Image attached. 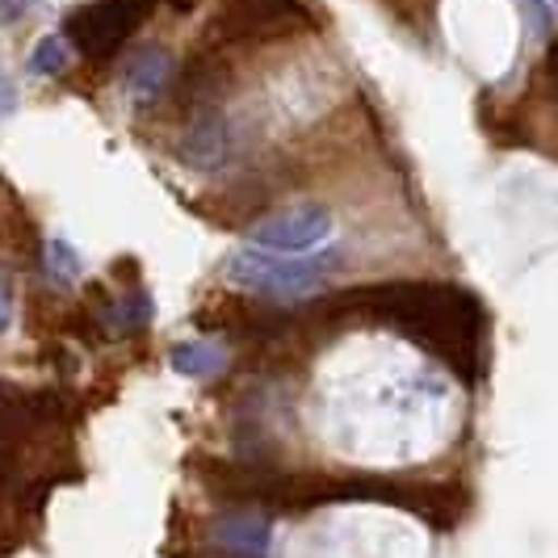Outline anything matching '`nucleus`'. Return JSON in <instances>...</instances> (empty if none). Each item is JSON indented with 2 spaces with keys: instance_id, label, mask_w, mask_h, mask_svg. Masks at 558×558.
Wrapping results in <instances>:
<instances>
[{
  "instance_id": "obj_15",
  "label": "nucleus",
  "mask_w": 558,
  "mask_h": 558,
  "mask_svg": "<svg viewBox=\"0 0 558 558\" xmlns=\"http://www.w3.org/2000/svg\"><path fill=\"white\" fill-rule=\"evenodd\" d=\"M13 324V286H9V274H0V336L9 332Z\"/></svg>"
},
{
  "instance_id": "obj_9",
  "label": "nucleus",
  "mask_w": 558,
  "mask_h": 558,
  "mask_svg": "<svg viewBox=\"0 0 558 558\" xmlns=\"http://www.w3.org/2000/svg\"><path fill=\"white\" fill-rule=\"evenodd\" d=\"M168 72H172V59L160 47H147L140 56L126 63V93L135 106H147L151 97H160V88L168 84Z\"/></svg>"
},
{
  "instance_id": "obj_10",
  "label": "nucleus",
  "mask_w": 558,
  "mask_h": 558,
  "mask_svg": "<svg viewBox=\"0 0 558 558\" xmlns=\"http://www.w3.org/2000/svg\"><path fill=\"white\" fill-rule=\"evenodd\" d=\"M72 43H68V34H47L34 51H29V76H59L68 63H72Z\"/></svg>"
},
{
  "instance_id": "obj_6",
  "label": "nucleus",
  "mask_w": 558,
  "mask_h": 558,
  "mask_svg": "<svg viewBox=\"0 0 558 558\" xmlns=\"http://www.w3.org/2000/svg\"><path fill=\"white\" fill-rule=\"evenodd\" d=\"M219 546L231 558H278V530L256 517H231L219 525Z\"/></svg>"
},
{
  "instance_id": "obj_13",
  "label": "nucleus",
  "mask_w": 558,
  "mask_h": 558,
  "mask_svg": "<svg viewBox=\"0 0 558 558\" xmlns=\"http://www.w3.org/2000/svg\"><path fill=\"white\" fill-rule=\"evenodd\" d=\"M38 0H0V26H17Z\"/></svg>"
},
{
  "instance_id": "obj_4",
  "label": "nucleus",
  "mask_w": 558,
  "mask_h": 558,
  "mask_svg": "<svg viewBox=\"0 0 558 558\" xmlns=\"http://www.w3.org/2000/svg\"><path fill=\"white\" fill-rule=\"evenodd\" d=\"M336 235V219L328 206L319 202H294L278 215L260 219L248 231V244L265 252H290V256H307V252L328 248Z\"/></svg>"
},
{
  "instance_id": "obj_2",
  "label": "nucleus",
  "mask_w": 558,
  "mask_h": 558,
  "mask_svg": "<svg viewBox=\"0 0 558 558\" xmlns=\"http://www.w3.org/2000/svg\"><path fill=\"white\" fill-rule=\"evenodd\" d=\"M340 269V252L319 248L307 256H290V252H265L256 244H240V248L227 256L223 278L235 290H248L260 299H274V303H299L319 294L328 278Z\"/></svg>"
},
{
  "instance_id": "obj_14",
  "label": "nucleus",
  "mask_w": 558,
  "mask_h": 558,
  "mask_svg": "<svg viewBox=\"0 0 558 558\" xmlns=\"http://www.w3.org/2000/svg\"><path fill=\"white\" fill-rule=\"evenodd\" d=\"M17 113V84L9 81V72H0V122H9Z\"/></svg>"
},
{
  "instance_id": "obj_5",
  "label": "nucleus",
  "mask_w": 558,
  "mask_h": 558,
  "mask_svg": "<svg viewBox=\"0 0 558 558\" xmlns=\"http://www.w3.org/2000/svg\"><path fill=\"white\" fill-rule=\"evenodd\" d=\"M147 13V0H97L68 17V43L88 59L113 56Z\"/></svg>"
},
{
  "instance_id": "obj_16",
  "label": "nucleus",
  "mask_w": 558,
  "mask_h": 558,
  "mask_svg": "<svg viewBox=\"0 0 558 558\" xmlns=\"http://www.w3.org/2000/svg\"><path fill=\"white\" fill-rule=\"evenodd\" d=\"M546 72H550V81H555V88H558V43L550 47V59H546Z\"/></svg>"
},
{
  "instance_id": "obj_1",
  "label": "nucleus",
  "mask_w": 558,
  "mask_h": 558,
  "mask_svg": "<svg viewBox=\"0 0 558 558\" xmlns=\"http://www.w3.org/2000/svg\"><path fill=\"white\" fill-rule=\"evenodd\" d=\"M319 424L349 462H420L446 428V383L395 344H353L324 374Z\"/></svg>"
},
{
  "instance_id": "obj_7",
  "label": "nucleus",
  "mask_w": 558,
  "mask_h": 558,
  "mask_svg": "<svg viewBox=\"0 0 558 558\" xmlns=\"http://www.w3.org/2000/svg\"><path fill=\"white\" fill-rule=\"evenodd\" d=\"M299 17L294 0H231L223 13L227 34H260V29L286 26Z\"/></svg>"
},
{
  "instance_id": "obj_12",
  "label": "nucleus",
  "mask_w": 558,
  "mask_h": 558,
  "mask_svg": "<svg viewBox=\"0 0 558 558\" xmlns=\"http://www.w3.org/2000/svg\"><path fill=\"white\" fill-rule=\"evenodd\" d=\"M525 4H530V17H533V29H537V34H546V29L555 26L558 0H525Z\"/></svg>"
},
{
  "instance_id": "obj_3",
  "label": "nucleus",
  "mask_w": 558,
  "mask_h": 558,
  "mask_svg": "<svg viewBox=\"0 0 558 558\" xmlns=\"http://www.w3.org/2000/svg\"><path fill=\"white\" fill-rule=\"evenodd\" d=\"M311 558H420V537L387 512H340L311 533Z\"/></svg>"
},
{
  "instance_id": "obj_8",
  "label": "nucleus",
  "mask_w": 558,
  "mask_h": 558,
  "mask_svg": "<svg viewBox=\"0 0 558 558\" xmlns=\"http://www.w3.org/2000/svg\"><path fill=\"white\" fill-rule=\"evenodd\" d=\"M168 362H172V369L181 378H190V383H215L227 369V353L223 344H215V340H181Z\"/></svg>"
},
{
  "instance_id": "obj_11",
  "label": "nucleus",
  "mask_w": 558,
  "mask_h": 558,
  "mask_svg": "<svg viewBox=\"0 0 558 558\" xmlns=\"http://www.w3.org/2000/svg\"><path fill=\"white\" fill-rule=\"evenodd\" d=\"M47 274H51L56 286H72V281H81V274H84L81 252L72 248L68 240H51V244H47Z\"/></svg>"
}]
</instances>
